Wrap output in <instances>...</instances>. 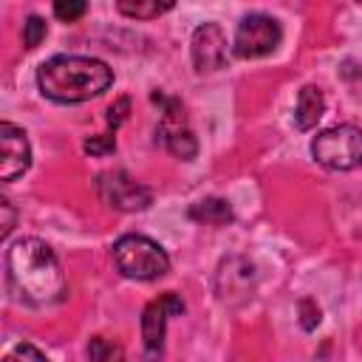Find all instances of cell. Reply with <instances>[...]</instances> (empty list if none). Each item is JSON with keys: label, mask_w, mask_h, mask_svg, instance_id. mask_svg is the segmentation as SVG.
<instances>
[{"label": "cell", "mask_w": 362, "mask_h": 362, "mask_svg": "<svg viewBox=\"0 0 362 362\" xmlns=\"http://www.w3.org/2000/svg\"><path fill=\"white\" fill-rule=\"evenodd\" d=\"M184 311V300L175 291H164L161 297L150 300L141 311V342L150 356H161L164 351V334H167V320Z\"/></svg>", "instance_id": "cell-8"}, {"label": "cell", "mask_w": 362, "mask_h": 362, "mask_svg": "<svg viewBox=\"0 0 362 362\" xmlns=\"http://www.w3.org/2000/svg\"><path fill=\"white\" fill-rule=\"evenodd\" d=\"M45 31H48L45 20H42L40 14H31V17L23 23V45H25V48H37V45L45 40Z\"/></svg>", "instance_id": "cell-16"}, {"label": "cell", "mask_w": 362, "mask_h": 362, "mask_svg": "<svg viewBox=\"0 0 362 362\" xmlns=\"http://www.w3.org/2000/svg\"><path fill=\"white\" fill-rule=\"evenodd\" d=\"M88 11V0H54V17L62 23H76Z\"/></svg>", "instance_id": "cell-15"}, {"label": "cell", "mask_w": 362, "mask_h": 362, "mask_svg": "<svg viewBox=\"0 0 362 362\" xmlns=\"http://www.w3.org/2000/svg\"><path fill=\"white\" fill-rule=\"evenodd\" d=\"M113 263L127 280H158L170 272V255L147 235H122L113 243Z\"/></svg>", "instance_id": "cell-3"}, {"label": "cell", "mask_w": 362, "mask_h": 362, "mask_svg": "<svg viewBox=\"0 0 362 362\" xmlns=\"http://www.w3.org/2000/svg\"><path fill=\"white\" fill-rule=\"evenodd\" d=\"M257 288V269L249 257L232 255L221 260L218 274H215V294L223 305H243L252 300Z\"/></svg>", "instance_id": "cell-7"}, {"label": "cell", "mask_w": 362, "mask_h": 362, "mask_svg": "<svg viewBox=\"0 0 362 362\" xmlns=\"http://www.w3.org/2000/svg\"><path fill=\"white\" fill-rule=\"evenodd\" d=\"M311 156L334 173H348L362 164V130L356 124H337L314 136Z\"/></svg>", "instance_id": "cell-4"}, {"label": "cell", "mask_w": 362, "mask_h": 362, "mask_svg": "<svg viewBox=\"0 0 362 362\" xmlns=\"http://www.w3.org/2000/svg\"><path fill=\"white\" fill-rule=\"evenodd\" d=\"M11 359H45V351H40V348H34V345H17V348H11L8 354H6V362H11Z\"/></svg>", "instance_id": "cell-21"}, {"label": "cell", "mask_w": 362, "mask_h": 362, "mask_svg": "<svg viewBox=\"0 0 362 362\" xmlns=\"http://www.w3.org/2000/svg\"><path fill=\"white\" fill-rule=\"evenodd\" d=\"M127 110H130V99L127 96H122V99H116L110 107H107V124L116 130L124 119H127Z\"/></svg>", "instance_id": "cell-19"}, {"label": "cell", "mask_w": 362, "mask_h": 362, "mask_svg": "<svg viewBox=\"0 0 362 362\" xmlns=\"http://www.w3.org/2000/svg\"><path fill=\"white\" fill-rule=\"evenodd\" d=\"M325 113V96L317 85H303L297 93V105H294V127L297 130H311L317 127V122Z\"/></svg>", "instance_id": "cell-11"}, {"label": "cell", "mask_w": 362, "mask_h": 362, "mask_svg": "<svg viewBox=\"0 0 362 362\" xmlns=\"http://www.w3.org/2000/svg\"><path fill=\"white\" fill-rule=\"evenodd\" d=\"M280 40H283L280 23L272 14L252 11V14L240 17V23L235 28L232 54L238 59H260V57H269L272 51H277Z\"/></svg>", "instance_id": "cell-5"}, {"label": "cell", "mask_w": 362, "mask_h": 362, "mask_svg": "<svg viewBox=\"0 0 362 362\" xmlns=\"http://www.w3.org/2000/svg\"><path fill=\"white\" fill-rule=\"evenodd\" d=\"M297 311H300V325H303L305 331H314V328L320 325V320H322V311H320V305H317L311 297H303V300L297 303Z\"/></svg>", "instance_id": "cell-17"}, {"label": "cell", "mask_w": 362, "mask_h": 362, "mask_svg": "<svg viewBox=\"0 0 362 362\" xmlns=\"http://www.w3.org/2000/svg\"><path fill=\"white\" fill-rule=\"evenodd\" d=\"M31 167V144L23 127L3 122L0 124V178L17 181Z\"/></svg>", "instance_id": "cell-10"}, {"label": "cell", "mask_w": 362, "mask_h": 362, "mask_svg": "<svg viewBox=\"0 0 362 362\" xmlns=\"http://www.w3.org/2000/svg\"><path fill=\"white\" fill-rule=\"evenodd\" d=\"M6 269L14 291L28 305H54L65 297V274L54 249L40 238H20L6 252Z\"/></svg>", "instance_id": "cell-1"}, {"label": "cell", "mask_w": 362, "mask_h": 362, "mask_svg": "<svg viewBox=\"0 0 362 362\" xmlns=\"http://www.w3.org/2000/svg\"><path fill=\"white\" fill-rule=\"evenodd\" d=\"M0 212H3V223H0L3 229H0V238L6 240V238L11 235V229H14V218H17L14 209H11V201H8V198H0Z\"/></svg>", "instance_id": "cell-22"}, {"label": "cell", "mask_w": 362, "mask_h": 362, "mask_svg": "<svg viewBox=\"0 0 362 362\" xmlns=\"http://www.w3.org/2000/svg\"><path fill=\"white\" fill-rule=\"evenodd\" d=\"M88 356H90L93 362H113V359H122L124 351H122L119 345L102 339V337H93V339L88 342Z\"/></svg>", "instance_id": "cell-14"}, {"label": "cell", "mask_w": 362, "mask_h": 362, "mask_svg": "<svg viewBox=\"0 0 362 362\" xmlns=\"http://www.w3.org/2000/svg\"><path fill=\"white\" fill-rule=\"evenodd\" d=\"M189 57L198 74H215L229 59V42L218 23H201L189 40Z\"/></svg>", "instance_id": "cell-9"}, {"label": "cell", "mask_w": 362, "mask_h": 362, "mask_svg": "<svg viewBox=\"0 0 362 362\" xmlns=\"http://www.w3.org/2000/svg\"><path fill=\"white\" fill-rule=\"evenodd\" d=\"M359 3H362V0H359Z\"/></svg>", "instance_id": "cell-23"}, {"label": "cell", "mask_w": 362, "mask_h": 362, "mask_svg": "<svg viewBox=\"0 0 362 362\" xmlns=\"http://www.w3.org/2000/svg\"><path fill=\"white\" fill-rule=\"evenodd\" d=\"M113 150H116L113 133H99V136H90V139L85 141V153H90V156H107V153H113Z\"/></svg>", "instance_id": "cell-18"}, {"label": "cell", "mask_w": 362, "mask_h": 362, "mask_svg": "<svg viewBox=\"0 0 362 362\" xmlns=\"http://www.w3.org/2000/svg\"><path fill=\"white\" fill-rule=\"evenodd\" d=\"M113 85V71L96 57L57 54L37 68V88L57 105H79L102 96Z\"/></svg>", "instance_id": "cell-2"}, {"label": "cell", "mask_w": 362, "mask_h": 362, "mask_svg": "<svg viewBox=\"0 0 362 362\" xmlns=\"http://www.w3.org/2000/svg\"><path fill=\"white\" fill-rule=\"evenodd\" d=\"M96 192L99 198L119 212H141L153 204V189L136 181L124 170H105L96 175Z\"/></svg>", "instance_id": "cell-6"}, {"label": "cell", "mask_w": 362, "mask_h": 362, "mask_svg": "<svg viewBox=\"0 0 362 362\" xmlns=\"http://www.w3.org/2000/svg\"><path fill=\"white\" fill-rule=\"evenodd\" d=\"M187 218L195 221V223H206V226H226L235 221V212H232V204L226 198H201L195 201L189 209H187Z\"/></svg>", "instance_id": "cell-12"}, {"label": "cell", "mask_w": 362, "mask_h": 362, "mask_svg": "<svg viewBox=\"0 0 362 362\" xmlns=\"http://www.w3.org/2000/svg\"><path fill=\"white\" fill-rule=\"evenodd\" d=\"M342 79L348 82L351 96L362 102V68H348V65H345V68H342Z\"/></svg>", "instance_id": "cell-20"}, {"label": "cell", "mask_w": 362, "mask_h": 362, "mask_svg": "<svg viewBox=\"0 0 362 362\" xmlns=\"http://www.w3.org/2000/svg\"><path fill=\"white\" fill-rule=\"evenodd\" d=\"M175 6V0H116L119 14L130 17V20H156L161 14H167Z\"/></svg>", "instance_id": "cell-13"}]
</instances>
